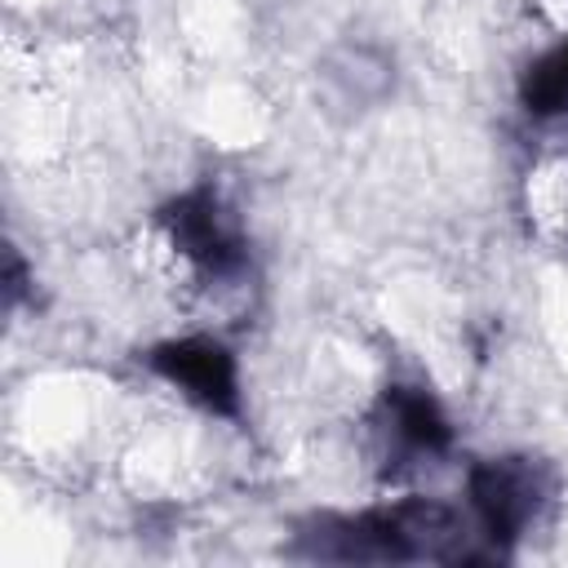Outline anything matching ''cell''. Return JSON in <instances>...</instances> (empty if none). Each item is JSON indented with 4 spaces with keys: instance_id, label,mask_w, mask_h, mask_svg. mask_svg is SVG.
<instances>
[{
    "instance_id": "6da1fadb",
    "label": "cell",
    "mask_w": 568,
    "mask_h": 568,
    "mask_svg": "<svg viewBox=\"0 0 568 568\" xmlns=\"http://www.w3.org/2000/svg\"><path fill=\"white\" fill-rule=\"evenodd\" d=\"M155 364L164 368L169 382H178V390L204 399V404H231L235 395V373H231V359L222 346H213L209 337H186V342H173L155 355Z\"/></svg>"
}]
</instances>
